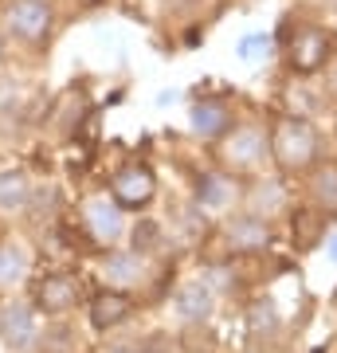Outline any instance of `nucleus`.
Listing matches in <instances>:
<instances>
[{"mask_svg": "<svg viewBox=\"0 0 337 353\" xmlns=\"http://www.w3.org/2000/svg\"><path fill=\"white\" fill-rule=\"evenodd\" d=\"M314 153H318V134H314L310 122H302V118L278 122V130H275V157H278L283 169H302V165H310Z\"/></svg>", "mask_w": 337, "mask_h": 353, "instance_id": "nucleus-1", "label": "nucleus"}, {"mask_svg": "<svg viewBox=\"0 0 337 353\" xmlns=\"http://www.w3.org/2000/svg\"><path fill=\"white\" fill-rule=\"evenodd\" d=\"M329 55H334V36H325L318 28L302 32V36L290 43V67H294V71H306V75L318 71Z\"/></svg>", "mask_w": 337, "mask_h": 353, "instance_id": "nucleus-2", "label": "nucleus"}, {"mask_svg": "<svg viewBox=\"0 0 337 353\" xmlns=\"http://www.w3.org/2000/svg\"><path fill=\"white\" fill-rule=\"evenodd\" d=\"M150 196H153V173L145 165H125V169H118V176H114V201L125 204V208H138Z\"/></svg>", "mask_w": 337, "mask_h": 353, "instance_id": "nucleus-3", "label": "nucleus"}, {"mask_svg": "<svg viewBox=\"0 0 337 353\" xmlns=\"http://www.w3.org/2000/svg\"><path fill=\"white\" fill-rule=\"evenodd\" d=\"M8 24H12L16 36L39 39L51 28V8L43 0H20V4H12V12H8Z\"/></svg>", "mask_w": 337, "mask_h": 353, "instance_id": "nucleus-4", "label": "nucleus"}, {"mask_svg": "<svg viewBox=\"0 0 337 353\" xmlns=\"http://www.w3.org/2000/svg\"><path fill=\"white\" fill-rule=\"evenodd\" d=\"M0 334H4V341L12 350H28L36 341V318H32V310L24 303H8L4 314H0Z\"/></svg>", "mask_w": 337, "mask_h": 353, "instance_id": "nucleus-5", "label": "nucleus"}, {"mask_svg": "<svg viewBox=\"0 0 337 353\" xmlns=\"http://www.w3.org/2000/svg\"><path fill=\"white\" fill-rule=\"evenodd\" d=\"M75 299H79V283L71 275H48L36 287V303L43 310H67V306H75Z\"/></svg>", "mask_w": 337, "mask_h": 353, "instance_id": "nucleus-6", "label": "nucleus"}, {"mask_svg": "<svg viewBox=\"0 0 337 353\" xmlns=\"http://www.w3.org/2000/svg\"><path fill=\"white\" fill-rule=\"evenodd\" d=\"M130 310H134V303H130L125 294H99V299L90 303V326L110 330V326H118L122 318H130Z\"/></svg>", "mask_w": 337, "mask_h": 353, "instance_id": "nucleus-7", "label": "nucleus"}, {"mask_svg": "<svg viewBox=\"0 0 337 353\" xmlns=\"http://www.w3.org/2000/svg\"><path fill=\"white\" fill-rule=\"evenodd\" d=\"M224 153H227V161H232V165H251V161H259V157H263V134H259L255 126L236 130V134L227 138Z\"/></svg>", "mask_w": 337, "mask_h": 353, "instance_id": "nucleus-8", "label": "nucleus"}, {"mask_svg": "<svg viewBox=\"0 0 337 353\" xmlns=\"http://www.w3.org/2000/svg\"><path fill=\"white\" fill-rule=\"evenodd\" d=\"M192 130H196V134H204V138L224 134V130H227V106L220 99L196 102V110H192Z\"/></svg>", "mask_w": 337, "mask_h": 353, "instance_id": "nucleus-9", "label": "nucleus"}, {"mask_svg": "<svg viewBox=\"0 0 337 353\" xmlns=\"http://www.w3.org/2000/svg\"><path fill=\"white\" fill-rule=\"evenodd\" d=\"M87 220H90V232H94L99 240H114V236L122 232V208H114L110 201H90Z\"/></svg>", "mask_w": 337, "mask_h": 353, "instance_id": "nucleus-10", "label": "nucleus"}, {"mask_svg": "<svg viewBox=\"0 0 337 353\" xmlns=\"http://www.w3.org/2000/svg\"><path fill=\"white\" fill-rule=\"evenodd\" d=\"M176 310L188 318V322H200V318L212 314V290L200 287V283H188L181 294H176Z\"/></svg>", "mask_w": 337, "mask_h": 353, "instance_id": "nucleus-11", "label": "nucleus"}, {"mask_svg": "<svg viewBox=\"0 0 337 353\" xmlns=\"http://www.w3.org/2000/svg\"><path fill=\"white\" fill-rule=\"evenodd\" d=\"M267 228L259 224V220H236V224L227 228V243L236 248V252H259V248H267Z\"/></svg>", "mask_w": 337, "mask_h": 353, "instance_id": "nucleus-12", "label": "nucleus"}, {"mask_svg": "<svg viewBox=\"0 0 337 353\" xmlns=\"http://www.w3.org/2000/svg\"><path fill=\"white\" fill-rule=\"evenodd\" d=\"M200 204L204 208H227L232 204V181L220 173H208V176H200V189H196Z\"/></svg>", "mask_w": 337, "mask_h": 353, "instance_id": "nucleus-13", "label": "nucleus"}, {"mask_svg": "<svg viewBox=\"0 0 337 353\" xmlns=\"http://www.w3.org/2000/svg\"><path fill=\"white\" fill-rule=\"evenodd\" d=\"M322 212H314V208H302V212H294V224H290V232H294V240H298V248H314V243L322 240Z\"/></svg>", "mask_w": 337, "mask_h": 353, "instance_id": "nucleus-14", "label": "nucleus"}, {"mask_svg": "<svg viewBox=\"0 0 337 353\" xmlns=\"http://www.w3.org/2000/svg\"><path fill=\"white\" fill-rule=\"evenodd\" d=\"M28 201V176L24 173H0V208L12 212Z\"/></svg>", "mask_w": 337, "mask_h": 353, "instance_id": "nucleus-15", "label": "nucleus"}, {"mask_svg": "<svg viewBox=\"0 0 337 353\" xmlns=\"http://www.w3.org/2000/svg\"><path fill=\"white\" fill-rule=\"evenodd\" d=\"M247 330L251 334H275L278 330V310L271 299H255L247 310Z\"/></svg>", "mask_w": 337, "mask_h": 353, "instance_id": "nucleus-16", "label": "nucleus"}, {"mask_svg": "<svg viewBox=\"0 0 337 353\" xmlns=\"http://www.w3.org/2000/svg\"><path fill=\"white\" fill-rule=\"evenodd\" d=\"M28 271V255L20 252V248H12V243H4L0 248V283L8 287V283H20Z\"/></svg>", "mask_w": 337, "mask_h": 353, "instance_id": "nucleus-17", "label": "nucleus"}, {"mask_svg": "<svg viewBox=\"0 0 337 353\" xmlns=\"http://www.w3.org/2000/svg\"><path fill=\"white\" fill-rule=\"evenodd\" d=\"M138 259L134 255H106V279L110 283H138Z\"/></svg>", "mask_w": 337, "mask_h": 353, "instance_id": "nucleus-18", "label": "nucleus"}, {"mask_svg": "<svg viewBox=\"0 0 337 353\" xmlns=\"http://www.w3.org/2000/svg\"><path fill=\"white\" fill-rule=\"evenodd\" d=\"M314 196H318L329 212H337V169L334 165H325L322 173L314 176Z\"/></svg>", "mask_w": 337, "mask_h": 353, "instance_id": "nucleus-19", "label": "nucleus"}, {"mask_svg": "<svg viewBox=\"0 0 337 353\" xmlns=\"http://www.w3.org/2000/svg\"><path fill=\"white\" fill-rule=\"evenodd\" d=\"M271 48H275L271 36H243L239 39V59H243V63H259V59L271 55Z\"/></svg>", "mask_w": 337, "mask_h": 353, "instance_id": "nucleus-20", "label": "nucleus"}, {"mask_svg": "<svg viewBox=\"0 0 337 353\" xmlns=\"http://www.w3.org/2000/svg\"><path fill=\"white\" fill-rule=\"evenodd\" d=\"M157 236H161V228L153 224V220H141V224L134 228V248H141V252H145V248H153V243H157Z\"/></svg>", "mask_w": 337, "mask_h": 353, "instance_id": "nucleus-21", "label": "nucleus"}, {"mask_svg": "<svg viewBox=\"0 0 337 353\" xmlns=\"http://www.w3.org/2000/svg\"><path fill=\"white\" fill-rule=\"evenodd\" d=\"M216 345V338L208 334V330H188V338H185V350L188 353H208Z\"/></svg>", "mask_w": 337, "mask_h": 353, "instance_id": "nucleus-22", "label": "nucleus"}, {"mask_svg": "<svg viewBox=\"0 0 337 353\" xmlns=\"http://www.w3.org/2000/svg\"><path fill=\"white\" fill-rule=\"evenodd\" d=\"M141 353H169V338H165V334H153L150 341H145V350Z\"/></svg>", "mask_w": 337, "mask_h": 353, "instance_id": "nucleus-23", "label": "nucleus"}, {"mask_svg": "<svg viewBox=\"0 0 337 353\" xmlns=\"http://www.w3.org/2000/svg\"><path fill=\"white\" fill-rule=\"evenodd\" d=\"M329 259H337V236L329 240Z\"/></svg>", "mask_w": 337, "mask_h": 353, "instance_id": "nucleus-24", "label": "nucleus"}, {"mask_svg": "<svg viewBox=\"0 0 337 353\" xmlns=\"http://www.w3.org/2000/svg\"><path fill=\"white\" fill-rule=\"evenodd\" d=\"M176 4H185V8H188V4H200V0H176Z\"/></svg>", "mask_w": 337, "mask_h": 353, "instance_id": "nucleus-25", "label": "nucleus"}, {"mask_svg": "<svg viewBox=\"0 0 337 353\" xmlns=\"http://www.w3.org/2000/svg\"><path fill=\"white\" fill-rule=\"evenodd\" d=\"M87 4H99V0H87Z\"/></svg>", "mask_w": 337, "mask_h": 353, "instance_id": "nucleus-26", "label": "nucleus"}, {"mask_svg": "<svg viewBox=\"0 0 337 353\" xmlns=\"http://www.w3.org/2000/svg\"><path fill=\"white\" fill-rule=\"evenodd\" d=\"M314 353H322V350H314Z\"/></svg>", "mask_w": 337, "mask_h": 353, "instance_id": "nucleus-27", "label": "nucleus"}]
</instances>
